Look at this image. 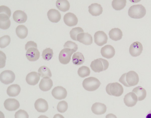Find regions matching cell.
I'll use <instances>...</instances> for the list:
<instances>
[{"mask_svg": "<svg viewBox=\"0 0 151 118\" xmlns=\"http://www.w3.org/2000/svg\"><path fill=\"white\" fill-rule=\"evenodd\" d=\"M38 73L42 77H52L51 71L50 69L47 67L43 66L39 68L38 70Z\"/></svg>", "mask_w": 151, "mask_h": 118, "instance_id": "1f68e13d", "label": "cell"}, {"mask_svg": "<svg viewBox=\"0 0 151 118\" xmlns=\"http://www.w3.org/2000/svg\"><path fill=\"white\" fill-rule=\"evenodd\" d=\"M38 118H49L43 115H41L39 116Z\"/></svg>", "mask_w": 151, "mask_h": 118, "instance_id": "f6af8a7d", "label": "cell"}, {"mask_svg": "<svg viewBox=\"0 0 151 118\" xmlns=\"http://www.w3.org/2000/svg\"><path fill=\"white\" fill-rule=\"evenodd\" d=\"M101 84L97 78L93 77H90L83 80L82 85L85 90L89 91H93L99 88Z\"/></svg>", "mask_w": 151, "mask_h": 118, "instance_id": "277c9868", "label": "cell"}, {"mask_svg": "<svg viewBox=\"0 0 151 118\" xmlns=\"http://www.w3.org/2000/svg\"><path fill=\"white\" fill-rule=\"evenodd\" d=\"M53 54L52 49L48 48L43 50L42 54V56L44 60L49 61L52 58Z\"/></svg>", "mask_w": 151, "mask_h": 118, "instance_id": "e575fe53", "label": "cell"}, {"mask_svg": "<svg viewBox=\"0 0 151 118\" xmlns=\"http://www.w3.org/2000/svg\"><path fill=\"white\" fill-rule=\"evenodd\" d=\"M15 78L14 73L10 70L4 71L1 72L0 75L1 82L5 84L12 83L14 81Z\"/></svg>", "mask_w": 151, "mask_h": 118, "instance_id": "52a82bcc", "label": "cell"}, {"mask_svg": "<svg viewBox=\"0 0 151 118\" xmlns=\"http://www.w3.org/2000/svg\"><path fill=\"white\" fill-rule=\"evenodd\" d=\"M146 10L141 4H137L131 6L129 9L128 14L129 16L134 19L142 18L145 15Z\"/></svg>", "mask_w": 151, "mask_h": 118, "instance_id": "7a4b0ae2", "label": "cell"}, {"mask_svg": "<svg viewBox=\"0 0 151 118\" xmlns=\"http://www.w3.org/2000/svg\"><path fill=\"white\" fill-rule=\"evenodd\" d=\"M77 40L86 45H90L93 42L92 37L88 32H83L78 34L77 36Z\"/></svg>", "mask_w": 151, "mask_h": 118, "instance_id": "e0dca14e", "label": "cell"}, {"mask_svg": "<svg viewBox=\"0 0 151 118\" xmlns=\"http://www.w3.org/2000/svg\"><path fill=\"white\" fill-rule=\"evenodd\" d=\"M0 14H6L10 18L11 15V12L9 7L5 6L2 5L0 6Z\"/></svg>", "mask_w": 151, "mask_h": 118, "instance_id": "ab89813d", "label": "cell"}, {"mask_svg": "<svg viewBox=\"0 0 151 118\" xmlns=\"http://www.w3.org/2000/svg\"><path fill=\"white\" fill-rule=\"evenodd\" d=\"M119 81L126 87H131L137 85L139 82L138 74L134 71H130L123 74Z\"/></svg>", "mask_w": 151, "mask_h": 118, "instance_id": "6da1fadb", "label": "cell"}, {"mask_svg": "<svg viewBox=\"0 0 151 118\" xmlns=\"http://www.w3.org/2000/svg\"><path fill=\"white\" fill-rule=\"evenodd\" d=\"M34 105L35 109L39 112H45L48 109L47 102L42 98L37 99L35 102Z\"/></svg>", "mask_w": 151, "mask_h": 118, "instance_id": "9a60e30c", "label": "cell"}, {"mask_svg": "<svg viewBox=\"0 0 151 118\" xmlns=\"http://www.w3.org/2000/svg\"><path fill=\"white\" fill-rule=\"evenodd\" d=\"M75 52L69 48H64L62 50L59 54V59L60 63L64 64H68L71 59V55Z\"/></svg>", "mask_w": 151, "mask_h": 118, "instance_id": "8992f818", "label": "cell"}, {"mask_svg": "<svg viewBox=\"0 0 151 118\" xmlns=\"http://www.w3.org/2000/svg\"><path fill=\"white\" fill-rule=\"evenodd\" d=\"M126 2V0H113L112 2V6L115 10H120L124 7Z\"/></svg>", "mask_w": 151, "mask_h": 118, "instance_id": "4dcf8cb0", "label": "cell"}, {"mask_svg": "<svg viewBox=\"0 0 151 118\" xmlns=\"http://www.w3.org/2000/svg\"><path fill=\"white\" fill-rule=\"evenodd\" d=\"M145 118H151V110L147 113Z\"/></svg>", "mask_w": 151, "mask_h": 118, "instance_id": "ee69618b", "label": "cell"}, {"mask_svg": "<svg viewBox=\"0 0 151 118\" xmlns=\"http://www.w3.org/2000/svg\"><path fill=\"white\" fill-rule=\"evenodd\" d=\"M90 73V69L87 67L82 66L80 67L78 71V75L81 78L88 76Z\"/></svg>", "mask_w": 151, "mask_h": 118, "instance_id": "d6a6232c", "label": "cell"}, {"mask_svg": "<svg viewBox=\"0 0 151 118\" xmlns=\"http://www.w3.org/2000/svg\"><path fill=\"white\" fill-rule=\"evenodd\" d=\"M132 92L137 96L138 100L142 101L144 100L146 96V92L145 89L141 86H138L133 89Z\"/></svg>", "mask_w": 151, "mask_h": 118, "instance_id": "4316f807", "label": "cell"}, {"mask_svg": "<svg viewBox=\"0 0 151 118\" xmlns=\"http://www.w3.org/2000/svg\"><path fill=\"white\" fill-rule=\"evenodd\" d=\"M108 37L106 34L103 31H96L94 35L95 43L98 46H102L106 43Z\"/></svg>", "mask_w": 151, "mask_h": 118, "instance_id": "9c48e42d", "label": "cell"}, {"mask_svg": "<svg viewBox=\"0 0 151 118\" xmlns=\"http://www.w3.org/2000/svg\"><path fill=\"white\" fill-rule=\"evenodd\" d=\"M109 66L108 61L101 58L94 60L91 62L90 65L91 69L95 72L98 73L106 70Z\"/></svg>", "mask_w": 151, "mask_h": 118, "instance_id": "3957f363", "label": "cell"}, {"mask_svg": "<svg viewBox=\"0 0 151 118\" xmlns=\"http://www.w3.org/2000/svg\"><path fill=\"white\" fill-rule=\"evenodd\" d=\"M31 47H35L37 48V44L32 41H29L27 42L25 45V50H27L29 48Z\"/></svg>", "mask_w": 151, "mask_h": 118, "instance_id": "60d3db41", "label": "cell"}, {"mask_svg": "<svg viewBox=\"0 0 151 118\" xmlns=\"http://www.w3.org/2000/svg\"><path fill=\"white\" fill-rule=\"evenodd\" d=\"M4 104L5 108L9 111H15L20 106L18 101L14 98H9L6 99Z\"/></svg>", "mask_w": 151, "mask_h": 118, "instance_id": "8fae6325", "label": "cell"}, {"mask_svg": "<svg viewBox=\"0 0 151 118\" xmlns=\"http://www.w3.org/2000/svg\"><path fill=\"white\" fill-rule=\"evenodd\" d=\"M56 5L58 9L63 12L68 11L70 7L69 2L66 0H58L56 2Z\"/></svg>", "mask_w": 151, "mask_h": 118, "instance_id": "f1b7e54d", "label": "cell"}, {"mask_svg": "<svg viewBox=\"0 0 151 118\" xmlns=\"http://www.w3.org/2000/svg\"><path fill=\"white\" fill-rule=\"evenodd\" d=\"M88 9L89 13L93 16H99L103 12V8L101 5L96 3L91 4L88 6Z\"/></svg>", "mask_w": 151, "mask_h": 118, "instance_id": "603a6c76", "label": "cell"}, {"mask_svg": "<svg viewBox=\"0 0 151 118\" xmlns=\"http://www.w3.org/2000/svg\"><path fill=\"white\" fill-rule=\"evenodd\" d=\"M40 76L39 73L36 72H31L27 75L26 81L30 85H35L38 82L40 79Z\"/></svg>", "mask_w": 151, "mask_h": 118, "instance_id": "ac0fdd59", "label": "cell"}, {"mask_svg": "<svg viewBox=\"0 0 151 118\" xmlns=\"http://www.w3.org/2000/svg\"><path fill=\"white\" fill-rule=\"evenodd\" d=\"M14 20L17 23H22L25 22L27 19V16L24 11L17 10L15 11L13 15Z\"/></svg>", "mask_w": 151, "mask_h": 118, "instance_id": "44dd1931", "label": "cell"}, {"mask_svg": "<svg viewBox=\"0 0 151 118\" xmlns=\"http://www.w3.org/2000/svg\"><path fill=\"white\" fill-rule=\"evenodd\" d=\"M101 53L103 57L109 59L114 56L115 50L113 46L110 45H107L101 48Z\"/></svg>", "mask_w": 151, "mask_h": 118, "instance_id": "2e32d148", "label": "cell"}, {"mask_svg": "<svg viewBox=\"0 0 151 118\" xmlns=\"http://www.w3.org/2000/svg\"><path fill=\"white\" fill-rule=\"evenodd\" d=\"M64 48H69L76 51L78 49V45L76 43L70 41H66L64 45Z\"/></svg>", "mask_w": 151, "mask_h": 118, "instance_id": "74e56055", "label": "cell"}, {"mask_svg": "<svg viewBox=\"0 0 151 118\" xmlns=\"http://www.w3.org/2000/svg\"><path fill=\"white\" fill-rule=\"evenodd\" d=\"M138 100L136 95L133 92H130L127 94L124 99L125 104L128 107H132L136 104Z\"/></svg>", "mask_w": 151, "mask_h": 118, "instance_id": "7c38bea8", "label": "cell"}, {"mask_svg": "<svg viewBox=\"0 0 151 118\" xmlns=\"http://www.w3.org/2000/svg\"><path fill=\"white\" fill-rule=\"evenodd\" d=\"M73 64L76 65L82 64L85 61V59L83 54L79 52L75 53L72 57Z\"/></svg>", "mask_w": 151, "mask_h": 118, "instance_id": "f546056e", "label": "cell"}, {"mask_svg": "<svg viewBox=\"0 0 151 118\" xmlns=\"http://www.w3.org/2000/svg\"><path fill=\"white\" fill-rule=\"evenodd\" d=\"M11 41L10 37L8 35H5L0 38V47L4 48L10 44Z\"/></svg>", "mask_w": 151, "mask_h": 118, "instance_id": "d590c367", "label": "cell"}, {"mask_svg": "<svg viewBox=\"0 0 151 118\" xmlns=\"http://www.w3.org/2000/svg\"><path fill=\"white\" fill-rule=\"evenodd\" d=\"M21 91L20 86L17 84H13L8 87L6 92L7 94L10 97H16L19 94Z\"/></svg>", "mask_w": 151, "mask_h": 118, "instance_id": "cb8c5ba5", "label": "cell"}, {"mask_svg": "<svg viewBox=\"0 0 151 118\" xmlns=\"http://www.w3.org/2000/svg\"><path fill=\"white\" fill-rule=\"evenodd\" d=\"M142 50V44L139 42L136 41L131 45L129 48V52L132 56L136 57L141 54Z\"/></svg>", "mask_w": 151, "mask_h": 118, "instance_id": "30bf717a", "label": "cell"}, {"mask_svg": "<svg viewBox=\"0 0 151 118\" xmlns=\"http://www.w3.org/2000/svg\"><path fill=\"white\" fill-rule=\"evenodd\" d=\"M53 118H65L62 115L60 114H55Z\"/></svg>", "mask_w": 151, "mask_h": 118, "instance_id": "7bdbcfd3", "label": "cell"}, {"mask_svg": "<svg viewBox=\"0 0 151 118\" xmlns=\"http://www.w3.org/2000/svg\"><path fill=\"white\" fill-rule=\"evenodd\" d=\"M68 104L65 101L60 102L57 106V109L58 112L60 113H64L67 109Z\"/></svg>", "mask_w": 151, "mask_h": 118, "instance_id": "8d00e7d4", "label": "cell"}, {"mask_svg": "<svg viewBox=\"0 0 151 118\" xmlns=\"http://www.w3.org/2000/svg\"><path fill=\"white\" fill-rule=\"evenodd\" d=\"M27 59L30 61H35L40 57V53L37 48L31 47L29 48L26 54Z\"/></svg>", "mask_w": 151, "mask_h": 118, "instance_id": "5bb4252c", "label": "cell"}, {"mask_svg": "<svg viewBox=\"0 0 151 118\" xmlns=\"http://www.w3.org/2000/svg\"><path fill=\"white\" fill-rule=\"evenodd\" d=\"M109 35L111 39L115 41L121 39L123 36L122 31L118 28L112 29L109 31Z\"/></svg>", "mask_w": 151, "mask_h": 118, "instance_id": "d4e9b609", "label": "cell"}, {"mask_svg": "<svg viewBox=\"0 0 151 118\" xmlns=\"http://www.w3.org/2000/svg\"><path fill=\"white\" fill-rule=\"evenodd\" d=\"M16 32L17 36L20 39L25 38L28 35V30L24 25H19L16 29Z\"/></svg>", "mask_w": 151, "mask_h": 118, "instance_id": "83f0119b", "label": "cell"}, {"mask_svg": "<svg viewBox=\"0 0 151 118\" xmlns=\"http://www.w3.org/2000/svg\"><path fill=\"white\" fill-rule=\"evenodd\" d=\"M63 20L65 24L69 26L76 25L78 22V19L76 15L71 12L68 13L65 15Z\"/></svg>", "mask_w": 151, "mask_h": 118, "instance_id": "4fadbf2b", "label": "cell"}, {"mask_svg": "<svg viewBox=\"0 0 151 118\" xmlns=\"http://www.w3.org/2000/svg\"><path fill=\"white\" fill-rule=\"evenodd\" d=\"M51 93L53 97L55 99L58 100L65 99L67 94V91L65 89L60 86L55 87L54 88Z\"/></svg>", "mask_w": 151, "mask_h": 118, "instance_id": "ba28073f", "label": "cell"}, {"mask_svg": "<svg viewBox=\"0 0 151 118\" xmlns=\"http://www.w3.org/2000/svg\"><path fill=\"white\" fill-rule=\"evenodd\" d=\"M83 29L81 27H77L73 28L70 32V37L73 40L77 41L78 35L81 33H83Z\"/></svg>", "mask_w": 151, "mask_h": 118, "instance_id": "836d02e7", "label": "cell"}, {"mask_svg": "<svg viewBox=\"0 0 151 118\" xmlns=\"http://www.w3.org/2000/svg\"><path fill=\"white\" fill-rule=\"evenodd\" d=\"M15 118H29L27 113L25 110L20 109L17 111L14 115Z\"/></svg>", "mask_w": 151, "mask_h": 118, "instance_id": "f35d334b", "label": "cell"}, {"mask_svg": "<svg viewBox=\"0 0 151 118\" xmlns=\"http://www.w3.org/2000/svg\"><path fill=\"white\" fill-rule=\"evenodd\" d=\"M9 16L5 14H0V27L3 29H8L11 24Z\"/></svg>", "mask_w": 151, "mask_h": 118, "instance_id": "484cf974", "label": "cell"}, {"mask_svg": "<svg viewBox=\"0 0 151 118\" xmlns=\"http://www.w3.org/2000/svg\"><path fill=\"white\" fill-rule=\"evenodd\" d=\"M106 90L109 95L119 97L123 93L124 89L121 84L116 82L108 84L106 87Z\"/></svg>", "mask_w": 151, "mask_h": 118, "instance_id": "5b68a950", "label": "cell"}, {"mask_svg": "<svg viewBox=\"0 0 151 118\" xmlns=\"http://www.w3.org/2000/svg\"><path fill=\"white\" fill-rule=\"evenodd\" d=\"M47 16L49 20L53 23H57L61 18V15L60 12L55 9L49 10L47 13Z\"/></svg>", "mask_w": 151, "mask_h": 118, "instance_id": "7402d4cb", "label": "cell"}, {"mask_svg": "<svg viewBox=\"0 0 151 118\" xmlns=\"http://www.w3.org/2000/svg\"><path fill=\"white\" fill-rule=\"evenodd\" d=\"M52 86V81L48 77H45L42 79L39 84L40 89L43 91L49 90Z\"/></svg>", "mask_w": 151, "mask_h": 118, "instance_id": "d6986e66", "label": "cell"}, {"mask_svg": "<svg viewBox=\"0 0 151 118\" xmlns=\"http://www.w3.org/2000/svg\"><path fill=\"white\" fill-rule=\"evenodd\" d=\"M92 112L97 115H101L105 113L106 110V105L104 104L96 102L93 104L91 108Z\"/></svg>", "mask_w": 151, "mask_h": 118, "instance_id": "ffe728a7", "label": "cell"}, {"mask_svg": "<svg viewBox=\"0 0 151 118\" xmlns=\"http://www.w3.org/2000/svg\"><path fill=\"white\" fill-rule=\"evenodd\" d=\"M106 118H117L116 115L111 113L107 114L106 116Z\"/></svg>", "mask_w": 151, "mask_h": 118, "instance_id": "b9f144b4", "label": "cell"}]
</instances>
